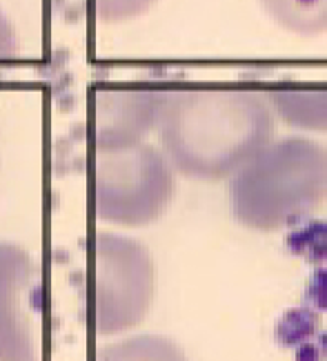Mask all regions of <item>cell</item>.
Here are the masks:
<instances>
[{
	"label": "cell",
	"instance_id": "cell-1",
	"mask_svg": "<svg viewBox=\"0 0 327 361\" xmlns=\"http://www.w3.org/2000/svg\"><path fill=\"white\" fill-rule=\"evenodd\" d=\"M276 116L263 92L238 85L162 90L156 132L162 154L183 176L229 178L274 138Z\"/></svg>",
	"mask_w": 327,
	"mask_h": 361
},
{
	"label": "cell",
	"instance_id": "cell-11",
	"mask_svg": "<svg viewBox=\"0 0 327 361\" xmlns=\"http://www.w3.org/2000/svg\"><path fill=\"white\" fill-rule=\"evenodd\" d=\"M290 247L298 255L323 257L327 252V224H314L290 234Z\"/></svg>",
	"mask_w": 327,
	"mask_h": 361
},
{
	"label": "cell",
	"instance_id": "cell-4",
	"mask_svg": "<svg viewBox=\"0 0 327 361\" xmlns=\"http://www.w3.org/2000/svg\"><path fill=\"white\" fill-rule=\"evenodd\" d=\"M156 272L149 250L122 234L98 232L91 252V314L101 337L139 326L152 308Z\"/></svg>",
	"mask_w": 327,
	"mask_h": 361
},
{
	"label": "cell",
	"instance_id": "cell-8",
	"mask_svg": "<svg viewBox=\"0 0 327 361\" xmlns=\"http://www.w3.org/2000/svg\"><path fill=\"white\" fill-rule=\"evenodd\" d=\"M278 27L296 36H321L327 32V0H258Z\"/></svg>",
	"mask_w": 327,
	"mask_h": 361
},
{
	"label": "cell",
	"instance_id": "cell-10",
	"mask_svg": "<svg viewBox=\"0 0 327 361\" xmlns=\"http://www.w3.org/2000/svg\"><path fill=\"white\" fill-rule=\"evenodd\" d=\"M156 0H94L96 16L103 23H125L139 18Z\"/></svg>",
	"mask_w": 327,
	"mask_h": 361
},
{
	"label": "cell",
	"instance_id": "cell-2",
	"mask_svg": "<svg viewBox=\"0 0 327 361\" xmlns=\"http://www.w3.org/2000/svg\"><path fill=\"white\" fill-rule=\"evenodd\" d=\"M327 199V149L305 136L271 138L229 176V207L241 226L274 232Z\"/></svg>",
	"mask_w": 327,
	"mask_h": 361
},
{
	"label": "cell",
	"instance_id": "cell-12",
	"mask_svg": "<svg viewBox=\"0 0 327 361\" xmlns=\"http://www.w3.org/2000/svg\"><path fill=\"white\" fill-rule=\"evenodd\" d=\"M18 51V40H16V30L9 23V18L0 11V63L11 61Z\"/></svg>",
	"mask_w": 327,
	"mask_h": 361
},
{
	"label": "cell",
	"instance_id": "cell-6",
	"mask_svg": "<svg viewBox=\"0 0 327 361\" xmlns=\"http://www.w3.org/2000/svg\"><path fill=\"white\" fill-rule=\"evenodd\" d=\"M162 90L154 85H103L94 96L96 152L125 149L143 143L156 128Z\"/></svg>",
	"mask_w": 327,
	"mask_h": 361
},
{
	"label": "cell",
	"instance_id": "cell-9",
	"mask_svg": "<svg viewBox=\"0 0 327 361\" xmlns=\"http://www.w3.org/2000/svg\"><path fill=\"white\" fill-rule=\"evenodd\" d=\"M96 361H187V357L181 345L165 337L141 335L107 345Z\"/></svg>",
	"mask_w": 327,
	"mask_h": 361
},
{
	"label": "cell",
	"instance_id": "cell-7",
	"mask_svg": "<svg viewBox=\"0 0 327 361\" xmlns=\"http://www.w3.org/2000/svg\"><path fill=\"white\" fill-rule=\"evenodd\" d=\"M267 101L274 116L290 128L305 132H327V87H290L269 90Z\"/></svg>",
	"mask_w": 327,
	"mask_h": 361
},
{
	"label": "cell",
	"instance_id": "cell-5",
	"mask_svg": "<svg viewBox=\"0 0 327 361\" xmlns=\"http://www.w3.org/2000/svg\"><path fill=\"white\" fill-rule=\"evenodd\" d=\"M32 281L30 252L0 241V361H40L32 322Z\"/></svg>",
	"mask_w": 327,
	"mask_h": 361
},
{
	"label": "cell",
	"instance_id": "cell-3",
	"mask_svg": "<svg viewBox=\"0 0 327 361\" xmlns=\"http://www.w3.org/2000/svg\"><path fill=\"white\" fill-rule=\"evenodd\" d=\"M176 190V170L160 149L136 143L125 149L96 152L94 207L114 226H147L167 212Z\"/></svg>",
	"mask_w": 327,
	"mask_h": 361
}]
</instances>
